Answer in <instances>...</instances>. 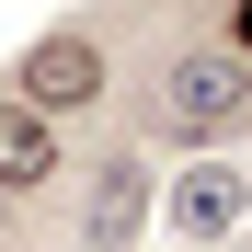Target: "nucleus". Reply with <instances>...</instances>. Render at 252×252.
<instances>
[{
  "instance_id": "nucleus-1",
  "label": "nucleus",
  "mask_w": 252,
  "mask_h": 252,
  "mask_svg": "<svg viewBox=\"0 0 252 252\" xmlns=\"http://www.w3.org/2000/svg\"><path fill=\"white\" fill-rule=\"evenodd\" d=\"M149 103H160V126H172L184 149H206L218 126L252 115V58H241V46H172L160 80H149Z\"/></svg>"
},
{
  "instance_id": "nucleus-2",
  "label": "nucleus",
  "mask_w": 252,
  "mask_h": 252,
  "mask_svg": "<svg viewBox=\"0 0 252 252\" xmlns=\"http://www.w3.org/2000/svg\"><path fill=\"white\" fill-rule=\"evenodd\" d=\"M12 92H23L34 115H80V103H103V46H92V34H34V58H23Z\"/></svg>"
},
{
  "instance_id": "nucleus-3",
  "label": "nucleus",
  "mask_w": 252,
  "mask_h": 252,
  "mask_svg": "<svg viewBox=\"0 0 252 252\" xmlns=\"http://www.w3.org/2000/svg\"><path fill=\"white\" fill-rule=\"evenodd\" d=\"M138 229H149V172L138 160H92V184H80V252H138Z\"/></svg>"
},
{
  "instance_id": "nucleus-4",
  "label": "nucleus",
  "mask_w": 252,
  "mask_h": 252,
  "mask_svg": "<svg viewBox=\"0 0 252 252\" xmlns=\"http://www.w3.org/2000/svg\"><path fill=\"white\" fill-rule=\"evenodd\" d=\"M69 172V149H58V115H34L23 92H0V195H46Z\"/></svg>"
},
{
  "instance_id": "nucleus-5",
  "label": "nucleus",
  "mask_w": 252,
  "mask_h": 252,
  "mask_svg": "<svg viewBox=\"0 0 252 252\" xmlns=\"http://www.w3.org/2000/svg\"><path fill=\"white\" fill-rule=\"evenodd\" d=\"M241 206H252V195H241V172L195 160V172L172 184V229H184V241H229V229H241Z\"/></svg>"
},
{
  "instance_id": "nucleus-6",
  "label": "nucleus",
  "mask_w": 252,
  "mask_h": 252,
  "mask_svg": "<svg viewBox=\"0 0 252 252\" xmlns=\"http://www.w3.org/2000/svg\"><path fill=\"white\" fill-rule=\"evenodd\" d=\"M229 46H241V58H252V0H241V12H229Z\"/></svg>"
},
{
  "instance_id": "nucleus-7",
  "label": "nucleus",
  "mask_w": 252,
  "mask_h": 252,
  "mask_svg": "<svg viewBox=\"0 0 252 252\" xmlns=\"http://www.w3.org/2000/svg\"><path fill=\"white\" fill-rule=\"evenodd\" d=\"M0 241H12V195H0Z\"/></svg>"
}]
</instances>
